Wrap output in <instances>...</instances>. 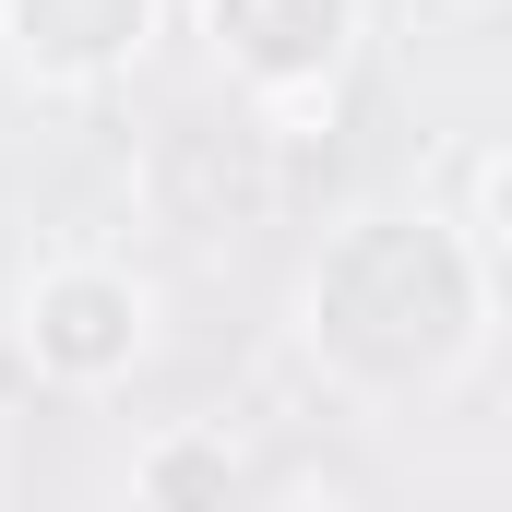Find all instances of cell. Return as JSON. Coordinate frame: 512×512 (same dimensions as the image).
Returning <instances> with one entry per match:
<instances>
[{"label": "cell", "instance_id": "7a4b0ae2", "mask_svg": "<svg viewBox=\"0 0 512 512\" xmlns=\"http://www.w3.org/2000/svg\"><path fill=\"white\" fill-rule=\"evenodd\" d=\"M191 24L262 120H310V108H334V72L358 60L370 0H191Z\"/></svg>", "mask_w": 512, "mask_h": 512}, {"label": "cell", "instance_id": "3957f363", "mask_svg": "<svg viewBox=\"0 0 512 512\" xmlns=\"http://www.w3.org/2000/svg\"><path fill=\"white\" fill-rule=\"evenodd\" d=\"M24 370L36 382H60V393H108L143 370V346H155V298H143V274L131 262H96V251H72V262H36V286H24Z\"/></svg>", "mask_w": 512, "mask_h": 512}, {"label": "cell", "instance_id": "6da1fadb", "mask_svg": "<svg viewBox=\"0 0 512 512\" xmlns=\"http://www.w3.org/2000/svg\"><path fill=\"white\" fill-rule=\"evenodd\" d=\"M501 310V274L465 251L429 203L417 215H346L298 274V346L346 393H429L477 358Z\"/></svg>", "mask_w": 512, "mask_h": 512}, {"label": "cell", "instance_id": "8992f818", "mask_svg": "<svg viewBox=\"0 0 512 512\" xmlns=\"http://www.w3.org/2000/svg\"><path fill=\"white\" fill-rule=\"evenodd\" d=\"M429 215H441V227H453V239H465V251L512 286V143H489V131H477V143L441 167V203H429Z\"/></svg>", "mask_w": 512, "mask_h": 512}, {"label": "cell", "instance_id": "277c9868", "mask_svg": "<svg viewBox=\"0 0 512 512\" xmlns=\"http://www.w3.org/2000/svg\"><path fill=\"white\" fill-rule=\"evenodd\" d=\"M167 36V0H0V48L48 96H108Z\"/></svg>", "mask_w": 512, "mask_h": 512}, {"label": "cell", "instance_id": "5b68a950", "mask_svg": "<svg viewBox=\"0 0 512 512\" xmlns=\"http://www.w3.org/2000/svg\"><path fill=\"white\" fill-rule=\"evenodd\" d=\"M251 489V465H239V441L227 429H155L143 453H131V501L155 512H215Z\"/></svg>", "mask_w": 512, "mask_h": 512}]
</instances>
